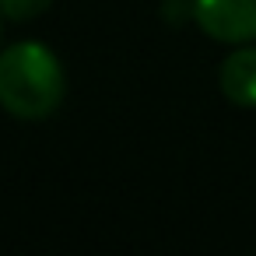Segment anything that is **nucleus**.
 Wrapping results in <instances>:
<instances>
[{
    "label": "nucleus",
    "mask_w": 256,
    "mask_h": 256,
    "mask_svg": "<svg viewBox=\"0 0 256 256\" xmlns=\"http://www.w3.org/2000/svg\"><path fill=\"white\" fill-rule=\"evenodd\" d=\"M67 92L56 53L42 42H14L0 53V106L8 116L39 123L50 120Z\"/></svg>",
    "instance_id": "nucleus-1"
},
{
    "label": "nucleus",
    "mask_w": 256,
    "mask_h": 256,
    "mask_svg": "<svg viewBox=\"0 0 256 256\" xmlns=\"http://www.w3.org/2000/svg\"><path fill=\"white\" fill-rule=\"evenodd\" d=\"M190 14L214 42H256V0H190Z\"/></svg>",
    "instance_id": "nucleus-2"
},
{
    "label": "nucleus",
    "mask_w": 256,
    "mask_h": 256,
    "mask_svg": "<svg viewBox=\"0 0 256 256\" xmlns=\"http://www.w3.org/2000/svg\"><path fill=\"white\" fill-rule=\"evenodd\" d=\"M218 84L221 95L242 109H256V46H242L232 56H224L221 70H218Z\"/></svg>",
    "instance_id": "nucleus-3"
},
{
    "label": "nucleus",
    "mask_w": 256,
    "mask_h": 256,
    "mask_svg": "<svg viewBox=\"0 0 256 256\" xmlns=\"http://www.w3.org/2000/svg\"><path fill=\"white\" fill-rule=\"evenodd\" d=\"M53 0H0V14L11 22H32L50 11Z\"/></svg>",
    "instance_id": "nucleus-4"
}]
</instances>
